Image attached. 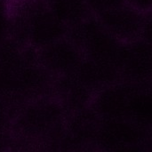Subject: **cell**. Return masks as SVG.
Listing matches in <instances>:
<instances>
[{"instance_id":"1","label":"cell","mask_w":152,"mask_h":152,"mask_svg":"<svg viewBox=\"0 0 152 152\" xmlns=\"http://www.w3.org/2000/svg\"><path fill=\"white\" fill-rule=\"evenodd\" d=\"M73 41L81 48L85 58L118 69L123 42L110 34L95 15L73 26Z\"/></svg>"},{"instance_id":"2","label":"cell","mask_w":152,"mask_h":152,"mask_svg":"<svg viewBox=\"0 0 152 152\" xmlns=\"http://www.w3.org/2000/svg\"><path fill=\"white\" fill-rule=\"evenodd\" d=\"M150 130L128 118L101 120L94 146L107 151L134 150L148 146Z\"/></svg>"},{"instance_id":"3","label":"cell","mask_w":152,"mask_h":152,"mask_svg":"<svg viewBox=\"0 0 152 152\" xmlns=\"http://www.w3.org/2000/svg\"><path fill=\"white\" fill-rule=\"evenodd\" d=\"M118 70L122 80L136 86L152 81V45L142 38L123 43Z\"/></svg>"},{"instance_id":"4","label":"cell","mask_w":152,"mask_h":152,"mask_svg":"<svg viewBox=\"0 0 152 152\" xmlns=\"http://www.w3.org/2000/svg\"><path fill=\"white\" fill-rule=\"evenodd\" d=\"M136 85L124 80L110 85L94 94L90 107L101 120L127 118L131 97Z\"/></svg>"},{"instance_id":"5","label":"cell","mask_w":152,"mask_h":152,"mask_svg":"<svg viewBox=\"0 0 152 152\" xmlns=\"http://www.w3.org/2000/svg\"><path fill=\"white\" fill-rule=\"evenodd\" d=\"M95 17L110 34L123 43L141 37L144 13L126 3L99 12Z\"/></svg>"},{"instance_id":"6","label":"cell","mask_w":152,"mask_h":152,"mask_svg":"<svg viewBox=\"0 0 152 152\" xmlns=\"http://www.w3.org/2000/svg\"><path fill=\"white\" fill-rule=\"evenodd\" d=\"M74 74L94 94L110 85L122 80L117 68L87 58H84Z\"/></svg>"},{"instance_id":"7","label":"cell","mask_w":152,"mask_h":152,"mask_svg":"<svg viewBox=\"0 0 152 152\" xmlns=\"http://www.w3.org/2000/svg\"><path fill=\"white\" fill-rule=\"evenodd\" d=\"M127 118L151 131L152 128V91L146 86H136L131 97Z\"/></svg>"},{"instance_id":"8","label":"cell","mask_w":152,"mask_h":152,"mask_svg":"<svg viewBox=\"0 0 152 152\" xmlns=\"http://www.w3.org/2000/svg\"><path fill=\"white\" fill-rule=\"evenodd\" d=\"M94 15L125 4V0H86Z\"/></svg>"},{"instance_id":"9","label":"cell","mask_w":152,"mask_h":152,"mask_svg":"<svg viewBox=\"0 0 152 152\" xmlns=\"http://www.w3.org/2000/svg\"><path fill=\"white\" fill-rule=\"evenodd\" d=\"M141 38L152 45V11L144 13Z\"/></svg>"},{"instance_id":"10","label":"cell","mask_w":152,"mask_h":152,"mask_svg":"<svg viewBox=\"0 0 152 152\" xmlns=\"http://www.w3.org/2000/svg\"><path fill=\"white\" fill-rule=\"evenodd\" d=\"M125 3L143 13L152 11V0H125Z\"/></svg>"},{"instance_id":"11","label":"cell","mask_w":152,"mask_h":152,"mask_svg":"<svg viewBox=\"0 0 152 152\" xmlns=\"http://www.w3.org/2000/svg\"><path fill=\"white\" fill-rule=\"evenodd\" d=\"M148 146H152V128L150 131V139H149V144Z\"/></svg>"}]
</instances>
